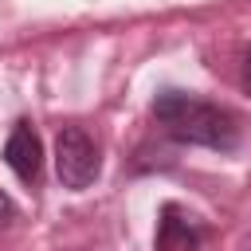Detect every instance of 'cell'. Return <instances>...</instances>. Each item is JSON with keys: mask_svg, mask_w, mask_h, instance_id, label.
<instances>
[{"mask_svg": "<svg viewBox=\"0 0 251 251\" xmlns=\"http://www.w3.org/2000/svg\"><path fill=\"white\" fill-rule=\"evenodd\" d=\"M153 114L165 126V133L184 141V145L235 149V141H239V126L227 110H220L204 98H192L184 90H161L153 102Z\"/></svg>", "mask_w": 251, "mask_h": 251, "instance_id": "obj_1", "label": "cell"}, {"mask_svg": "<svg viewBox=\"0 0 251 251\" xmlns=\"http://www.w3.org/2000/svg\"><path fill=\"white\" fill-rule=\"evenodd\" d=\"M55 169L63 188H90L98 176V145L82 126H63L55 137Z\"/></svg>", "mask_w": 251, "mask_h": 251, "instance_id": "obj_2", "label": "cell"}, {"mask_svg": "<svg viewBox=\"0 0 251 251\" xmlns=\"http://www.w3.org/2000/svg\"><path fill=\"white\" fill-rule=\"evenodd\" d=\"M4 161H8V169L20 176V180H39V173H43V145H39V133L27 126V122H20L12 133H8V141H4Z\"/></svg>", "mask_w": 251, "mask_h": 251, "instance_id": "obj_3", "label": "cell"}, {"mask_svg": "<svg viewBox=\"0 0 251 251\" xmlns=\"http://www.w3.org/2000/svg\"><path fill=\"white\" fill-rule=\"evenodd\" d=\"M204 231L192 224V216L180 204H165L157 220V251H196Z\"/></svg>", "mask_w": 251, "mask_h": 251, "instance_id": "obj_4", "label": "cell"}, {"mask_svg": "<svg viewBox=\"0 0 251 251\" xmlns=\"http://www.w3.org/2000/svg\"><path fill=\"white\" fill-rule=\"evenodd\" d=\"M12 212H16V204H12V200L0 192V224H8V220H12Z\"/></svg>", "mask_w": 251, "mask_h": 251, "instance_id": "obj_5", "label": "cell"}, {"mask_svg": "<svg viewBox=\"0 0 251 251\" xmlns=\"http://www.w3.org/2000/svg\"><path fill=\"white\" fill-rule=\"evenodd\" d=\"M243 86H247V94H251V51H247V63H243Z\"/></svg>", "mask_w": 251, "mask_h": 251, "instance_id": "obj_6", "label": "cell"}]
</instances>
